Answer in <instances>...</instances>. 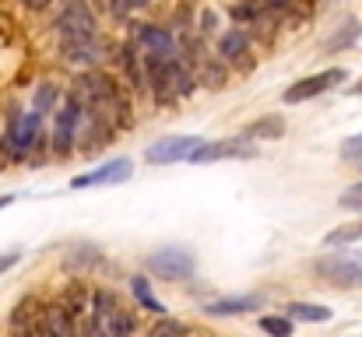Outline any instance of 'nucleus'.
I'll use <instances>...</instances> for the list:
<instances>
[{"label":"nucleus","mask_w":362,"mask_h":337,"mask_svg":"<svg viewBox=\"0 0 362 337\" xmlns=\"http://www.w3.org/2000/svg\"><path fill=\"white\" fill-rule=\"evenodd\" d=\"M57 28H60V42H92L95 39V14L88 11L85 0H71L60 11Z\"/></svg>","instance_id":"1"},{"label":"nucleus","mask_w":362,"mask_h":337,"mask_svg":"<svg viewBox=\"0 0 362 337\" xmlns=\"http://www.w3.org/2000/svg\"><path fill=\"white\" fill-rule=\"evenodd\" d=\"M317 274L334 281L338 288H356V285H362V260L345 256V253H327L317 260Z\"/></svg>","instance_id":"2"},{"label":"nucleus","mask_w":362,"mask_h":337,"mask_svg":"<svg viewBox=\"0 0 362 337\" xmlns=\"http://www.w3.org/2000/svg\"><path fill=\"white\" fill-rule=\"evenodd\" d=\"M39 130H42V116H39V112L14 116V119H11V130H7V137H4L7 155H14V158L28 155V151L39 144Z\"/></svg>","instance_id":"3"},{"label":"nucleus","mask_w":362,"mask_h":337,"mask_svg":"<svg viewBox=\"0 0 362 337\" xmlns=\"http://www.w3.org/2000/svg\"><path fill=\"white\" fill-rule=\"evenodd\" d=\"M148 271L158 274L162 281H183V278L194 274V256L187 249L169 246V249H158V253L148 256Z\"/></svg>","instance_id":"4"},{"label":"nucleus","mask_w":362,"mask_h":337,"mask_svg":"<svg viewBox=\"0 0 362 337\" xmlns=\"http://www.w3.org/2000/svg\"><path fill=\"white\" fill-rule=\"evenodd\" d=\"M204 144V137H165L144 151L151 165H169V162H190V155Z\"/></svg>","instance_id":"5"},{"label":"nucleus","mask_w":362,"mask_h":337,"mask_svg":"<svg viewBox=\"0 0 362 337\" xmlns=\"http://www.w3.org/2000/svg\"><path fill=\"white\" fill-rule=\"evenodd\" d=\"M345 81V71L341 67H331V71H320V74H310L303 81H296L292 88H285V102L296 106V102H306V99H317L320 92H327L331 85H341Z\"/></svg>","instance_id":"6"},{"label":"nucleus","mask_w":362,"mask_h":337,"mask_svg":"<svg viewBox=\"0 0 362 337\" xmlns=\"http://www.w3.org/2000/svg\"><path fill=\"white\" fill-rule=\"evenodd\" d=\"M250 155H257V148L246 141V137H226V141H204L194 155H190V162H218V158H250Z\"/></svg>","instance_id":"7"},{"label":"nucleus","mask_w":362,"mask_h":337,"mask_svg":"<svg viewBox=\"0 0 362 337\" xmlns=\"http://www.w3.org/2000/svg\"><path fill=\"white\" fill-rule=\"evenodd\" d=\"M137 46L148 49L144 64H173L176 60V42L165 28H155V25H141L137 32Z\"/></svg>","instance_id":"8"},{"label":"nucleus","mask_w":362,"mask_h":337,"mask_svg":"<svg viewBox=\"0 0 362 337\" xmlns=\"http://www.w3.org/2000/svg\"><path fill=\"white\" fill-rule=\"evenodd\" d=\"M130 172H134L130 158H113V162H106V165L85 172V176H74L71 187H74V190H85V187H113V183H127Z\"/></svg>","instance_id":"9"},{"label":"nucleus","mask_w":362,"mask_h":337,"mask_svg":"<svg viewBox=\"0 0 362 337\" xmlns=\"http://www.w3.org/2000/svg\"><path fill=\"white\" fill-rule=\"evenodd\" d=\"M78 123H81V106H78V99L71 95V99L64 102V110L57 112V130H53V148H57L60 155H67V151L74 148V141H78Z\"/></svg>","instance_id":"10"},{"label":"nucleus","mask_w":362,"mask_h":337,"mask_svg":"<svg viewBox=\"0 0 362 337\" xmlns=\"http://www.w3.org/2000/svg\"><path fill=\"white\" fill-rule=\"evenodd\" d=\"M117 309V299L110 292H95L92 295V317L85 324V337H110V317Z\"/></svg>","instance_id":"11"},{"label":"nucleus","mask_w":362,"mask_h":337,"mask_svg":"<svg viewBox=\"0 0 362 337\" xmlns=\"http://www.w3.org/2000/svg\"><path fill=\"white\" fill-rule=\"evenodd\" d=\"M42 334L46 337H74V317L64 302H53L46 306L42 313Z\"/></svg>","instance_id":"12"},{"label":"nucleus","mask_w":362,"mask_h":337,"mask_svg":"<svg viewBox=\"0 0 362 337\" xmlns=\"http://www.w3.org/2000/svg\"><path fill=\"white\" fill-rule=\"evenodd\" d=\"M260 306V295H236V299H215L208 302L204 309L211 317H236V313H246V309H257Z\"/></svg>","instance_id":"13"},{"label":"nucleus","mask_w":362,"mask_h":337,"mask_svg":"<svg viewBox=\"0 0 362 337\" xmlns=\"http://www.w3.org/2000/svg\"><path fill=\"white\" fill-rule=\"evenodd\" d=\"M218 49H222V57H229V60L246 57V49H250V35H246V28H229V32L218 39Z\"/></svg>","instance_id":"14"},{"label":"nucleus","mask_w":362,"mask_h":337,"mask_svg":"<svg viewBox=\"0 0 362 337\" xmlns=\"http://www.w3.org/2000/svg\"><path fill=\"white\" fill-rule=\"evenodd\" d=\"M285 134V119L281 116H264V119H257V123H250L246 130H243V137L246 141H257V137H281Z\"/></svg>","instance_id":"15"},{"label":"nucleus","mask_w":362,"mask_h":337,"mask_svg":"<svg viewBox=\"0 0 362 337\" xmlns=\"http://www.w3.org/2000/svg\"><path fill=\"white\" fill-rule=\"evenodd\" d=\"M60 46H64V57H67L71 64H92V60H99V53H103L99 39H92V42H60Z\"/></svg>","instance_id":"16"},{"label":"nucleus","mask_w":362,"mask_h":337,"mask_svg":"<svg viewBox=\"0 0 362 337\" xmlns=\"http://www.w3.org/2000/svg\"><path fill=\"white\" fill-rule=\"evenodd\" d=\"M288 317L292 320H303V324H327L331 320V309L327 306H317V302H292L288 306Z\"/></svg>","instance_id":"17"},{"label":"nucleus","mask_w":362,"mask_h":337,"mask_svg":"<svg viewBox=\"0 0 362 337\" xmlns=\"http://www.w3.org/2000/svg\"><path fill=\"white\" fill-rule=\"evenodd\" d=\"M130 288H134V299L141 302V309H148V313H165V306L151 295V281H148V278L137 274V278L130 281Z\"/></svg>","instance_id":"18"},{"label":"nucleus","mask_w":362,"mask_h":337,"mask_svg":"<svg viewBox=\"0 0 362 337\" xmlns=\"http://www.w3.org/2000/svg\"><path fill=\"white\" fill-rule=\"evenodd\" d=\"M359 32H362V25L356 21V18H349V21H345V25L324 42V49H331V53H334V49H345V46H352V42L359 39Z\"/></svg>","instance_id":"19"},{"label":"nucleus","mask_w":362,"mask_h":337,"mask_svg":"<svg viewBox=\"0 0 362 337\" xmlns=\"http://www.w3.org/2000/svg\"><path fill=\"white\" fill-rule=\"evenodd\" d=\"M134 327H137V324H134V313L117 306L113 317H110V337H130L134 334Z\"/></svg>","instance_id":"20"},{"label":"nucleus","mask_w":362,"mask_h":337,"mask_svg":"<svg viewBox=\"0 0 362 337\" xmlns=\"http://www.w3.org/2000/svg\"><path fill=\"white\" fill-rule=\"evenodd\" d=\"M356 239H362V222L341 225V228H334V232H327V235H324V242H327V246H345V242H356Z\"/></svg>","instance_id":"21"},{"label":"nucleus","mask_w":362,"mask_h":337,"mask_svg":"<svg viewBox=\"0 0 362 337\" xmlns=\"http://www.w3.org/2000/svg\"><path fill=\"white\" fill-rule=\"evenodd\" d=\"M260 331L271 337H288L292 334V324L285 317H260Z\"/></svg>","instance_id":"22"},{"label":"nucleus","mask_w":362,"mask_h":337,"mask_svg":"<svg viewBox=\"0 0 362 337\" xmlns=\"http://www.w3.org/2000/svg\"><path fill=\"white\" fill-rule=\"evenodd\" d=\"M338 204H341L345 211H362V183L345 187V190H341V197H338Z\"/></svg>","instance_id":"23"},{"label":"nucleus","mask_w":362,"mask_h":337,"mask_svg":"<svg viewBox=\"0 0 362 337\" xmlns=\"http://www.w3.org/2000/svg\"><path fill=\"white\" fill-rule=\"evenodd\" d=\"M53 102H57V88H53V85H42V88H39V95H35V110L32 112H39V116H42Z\"/></svg>","instance_id":"24"},{"label":"nucleus","mask_w":362,"mask_h":337,"mask_svg":"<svg viewBox=\"0 0 362 337\" xmlns=\"http://www.w3.org/2000/svg\"><path fill=\"white\" fill-rule=\"evenodd\" d=\"M341 158H349V162H362V134L349 137V141L341 144Z\"/></svg>","instance_id":"25"},{"label":"nucleus","mask_w":362,"mask_h":337,"mask_svg":"<svg viewBox=\"0 0 362 337\" xmlns=\"http://www.w3.org/2000/svg\"><path fill=\"white\" fill-rule=\"evenodd\" d=\"M180 334H183V331H180V324H173V320H162V324H158V327H155V331H151L148 337H180Z\"/></svg>","instance_id":"26"},{"label":"nucleus","mask_w":362,"mask_h":337,"mask_svg":"<svg viewBox=\"0 0 362 337\" xmlns=\"http://www.w3.org/2000/svg\"><path fill=\"white\" fill-rule=\"evenodd\" d=\"M18 260H21V253H4V256H0V274H4V271H11Z\"/></svg>","instance_id":"27"},{"label":"nucleus","mask_w":362,"mask_h":337,"mask_svg":"<svg viewBox=\"0 0 362 337\" xmlns=\"http://www.w3.org/2000/svg\"><path fill=\"white\" fill-rule=\"evenodd\" d=\"M292 0H260V7H271V11H281V7H288Z\"/></svg>","instance_id":"28"},{"label":"nucleus","mask_w":362,"mask_h":337,"mask_svg":"<svg viewBox=\"0 0 362 337\" xmlns=\"http://www.w3.org/2000/svg\"><path fill=\"white\" fill-rule=\"evenodd\" d=\"M25 7H32V11H42V7H49V0H25Z\"/></svg>","instance_id":"29"},{"label":"nucleus","mask_w":362,"mask_h":337,"mask_svg":"<svg viewBox=\"0 0 362 337\" xmlns=\"http://www.w3.org/2000/svg\"><path fill=\"white\" fill-rule=\"evenodd\" d=\"M204 32H215V14H211V11L204 14Z\"/></svg>","instance_id":"30"},{"label":"nucleus","mask_w":362,"mask_h":337,"mask_svg":"<svg viewBox=\"0 0 362 337\" xmlns=\"http://www.w3.org/2000/svg\"><path fill=\"white\" fill-rule=\"evenodd\" d=\"M349 95H362V78H359V85H352V88H349Z\"/></svg>","instance_id":"31"},{"label":"nucleus","mask_w":362,"mask_h":337,"mask_svg":"<svg viewBox=\"0 0 362 337\" xmlns=\"http://www.w3.org/2000/svg\"><path fill=\"white\" fill-rule=\"evenodd\" d=\"M11 201H14V197H0V208H7V204H11Z\"/></svg>","instance_id":"32"},{"label":"nucleus","mask_w":362,"mask_h":337,"mask_svg":"<svg viewBox=\"0 0 362 337\" xmlns=\"http://www.w3.org/2000/svg\"><path fill=\"white\" fill-rule=\"evenodd\" d=\"M359 165H362V162H359Z\"/></svg>","instance_id":"33"}]
</instances>
